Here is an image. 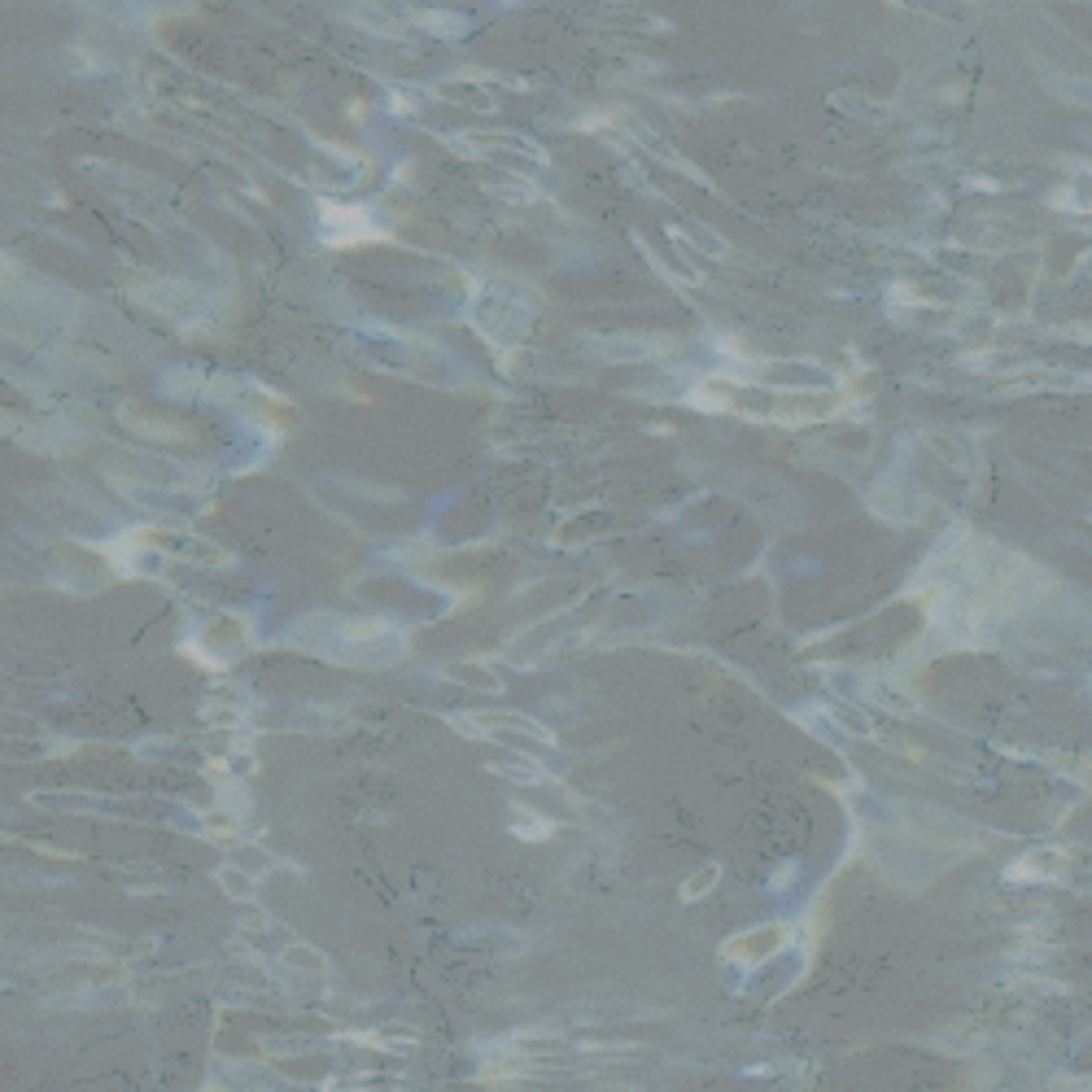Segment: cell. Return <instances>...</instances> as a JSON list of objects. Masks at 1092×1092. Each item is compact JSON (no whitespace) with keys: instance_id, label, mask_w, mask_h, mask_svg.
Segmentation results:
<instances>
[{"instance_id":"obj_1","label":"cell","mask_w":1092,"mask_h":1092,"mask_svg":"<svg viewBox=\"0 0 1092 1092\" xmlns=\"http://www.w3.org/2000/svg\"><path fill=\"white\" fill-rule=\"evenodd\" d=\"M717 385V380H713ZM725 389V407L743 411V416H756V420H774V424H800V420H822L835 411V398L826 402H813L808 393H765V389H743V385H717Z\"/></svg>"},{"instance_id":"obj_2","label":"cell","mask_w":1092,"mask_h":1092,"mask_svg":"<svg viewBox=\"0 0 1092 1092\" xmlns=\"http://www.w3.org/2000/svg\"><path fill=\"white\" fill-rule=\"evenodd\" d=\"M778 939H783V931H756V935H747V939H734V944H730V957H743L747 948H774Z\"/></svg>"}]
</instances>
